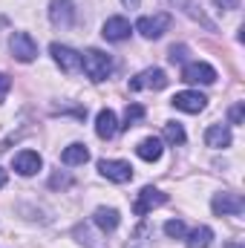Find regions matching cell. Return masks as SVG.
Here are the masks:
<instances>
[{"label": "cell", "mask_w": 245, "mask_h": 248, "mask_svg": "<svg viewBox=\"0 0 245 248\" xmlns=\"http://www.w3.org/2000/svg\"><path fill=\"white\" fill-rule=\"evenodd\" d=\"M81 69L87 72L90 81H104L110 72H113V58L101 49H87L81 55Z\"/></svg>", "instance_id": "1"}, {"label": "cell", "mask_w": 245, "mask_h": 248, "mask_svg": "<svg viewBox=\"0 0 245 248\" xmlns=\"http://www.w3.org/2000/svg\"><path fill=\"white\" fill-rule=\"evenodd\" d=\"M170 23H173V17L168 15V12H159V15H147V17H138V23H136V32L141 35V38H147V41H159L168 29H170Z\"/></svg>", "instance_id": "2"}, {"label": "cell", "mask_w": 245, "mask_h": 248, "mask_svg": "<svg viewBox=\"0 0 245 248\" xmlns=\"http://www.w3.org/2000/svg\"><path fill=\"white\" fill-rule=\"evenodd\" d=\"M168 202V193H162L159 187H141L138 190V196H136V202H133V214L136 217H147L153 208H159V205H165Z\"/></svg>", "instance_id": "3"}, {"label": "cell", "mask_w": 245, "mask_h": 248, "mask_svg": "<svg viewBox=\"0 0 245 248\" xmlns=\"http://www.w3.org/2000/svg\"><path fill=\"white\" fill-rule=\"evenodd\" d=\"M9 49H12V55L20 63H32L38 58V44H35L32 35H26V32H15L12 41H9Z\"/></svg>", "instance_id": "4"}, {"label": "cell", "mask_w": 245, "mask_h": 248, "mask_svg": "<svg viewBox=\"0 0 245 248\" xmlns=\"http://www.w3.org/2000/svg\"><path fill=\"white\" fill-rule=\"evenodd\" d=\"M98 173L104 176V179H110V182H130L133 179V168H130V162H122V159H101L98 162Z\"/></svg>", "instance_id": "5"}, {"label": "cell", "mask_w": 245, "mask_h": 248, "mask_svg": "<svg viewBox=\"0 0 245 248\" xmlns=\"http://www.w3.org/2000/svg\"><path fill=\"white\" fill-rule=\"evenodd\" d=\"M211 208H214L216 217H240L245 211V199L240 193H216Z\"/></svg>", "instance_id": "6"}, {"label": "cell", "mask_w": 245, "mask_h": 248, "mask_svg": "<svg viewBox=\"0 0 245 248\" xmlns=\"http://www.w3.org/2000/svg\"><path fill=\"white\" fill-rule=\"evenodd\" d=\"M168 75L165 69H144L136 78H130V90H165L168 87Z\"/></svg>", "instance_id": "7"}, {"label": "cell", "mask_w": 245, "mask_h": 248, "mask_svg": "<svg viewBox=\"0 0 245 248\" xmlns=\"http://www.w3.org/2000/svg\"><path fill=\"white\" fill-rule=\"evenodd\" d=\"M182 81H187V84H214V81H216V69H214L211 63H205V61L184 63Z\"/></svg>", "instance_id": "8"}, {"label": "cell", "mask_w": 245, "mask_h": 248, "mask_svg": "<svg viewBox=\"0 0 245 248\" xmlns=\"http://www.w3.org/2000/svg\"><path fill=\"white\" fill-rule=\"evenodd\" d=\"M49 52H52V58L55 63L61 66L63 72H81V52H75L72 46H61V44H52L49 46Z\"/></svg>", "instance_id": "9"}, {"label": "cell", "mask_w": 245, "mask_h": 248, "mask_svg": "<svg viewBox=\"0 0 245 248\" xmlns=\"http://www.w3.org/2000/svg\"><path fill=\"white\" fill-rule=\"evenodd\" d=\"M205 104H208V98L202 93H193V90H184V93L173 95V107L182 110V113H202Z\"/></svg>", "instance_id": "10"}, {"label": "cell", "mask_w": 245, "mask_h": 248, "mask_svg": "<svg viewBox=\"0 0 245 248\" xmlns=\"http://www.w3.org/2000/svg\"><path fill=\"white\" fill-rule=\"evenodd\" d=\"M130 32H133V29H130V20H127V17H119V15H116V17H107V23L101 26V35H104L107 41H113V44L127 41Z\"/></svg>", "instance_id": "11"}, {"label": "cell", "mask_w": 245, "mask_h": 248, "mask_svg": "<svg viewBox=\"0 0 245 248\" xmlns=\"http://www.w3.org/2000/svg\"><path fill=\"white\" fill-rule=\"evenodd\" d=\"M49 20L61 29H69L72 20H75V9H72V0H52L49 3Z\"/></svg>", "instance_id": "12"}, {"label": "cell", "mask_w": 245, "mask_h": 248, "mask_svg": "<svg viewBox=\"0 0 245 248\" xmlns=\"http://www.w3.org/2000/svg\"><path fill=\"white\" fill-rule=\"evenodd\" d=\"M12 165H15V170H17L20 176H35V173L41 170L44 162H41V156H38L35 150H20V153L15 156Z\"/></svg>", "instance_id": "13"}, {"label": "cell", "mask_w": 245, "mask_h": 248, "mask_svg": "<svg viewBox=\"0 0 245 248\" xmlns=\"http://www.w3.org/2000/svg\"><path fill=\"white\" fill-rule=\"evenodd\" d=\"M205 144H208V147H216V150L231 147V130H228L225 124H211V127L205 130Z\"/></svg>", "instance_id": "14"}, {"label": "cell", "mask_w": 245, "mask_h": 248, "mask_svg": "<svg viewBox=\"0 0 245 248\" xmlns=\"http://www.w3.org/2000/svg\"><path fill=\"white\" fill-rule=\"evenodd\" d=\"M95 133H98V139H113L116 133H119V122H116V113L107 107V110H101L98 116H95Z\"/></svg>", "instance_id": "15"}, {"label": "cell", "mask_w": 245, "mask_h": 248, "mask_svg": "<svg viewBox=\"0 0 245 248\" xmlns=\"http://www.w3.org/2000/svg\"><path fill=\"white\" fill-rule=\"evenodd\" d=\"M92 222H95L101 231H116L119 222H122V217H119L116 208H98V211L92 214Z\"/></svg>", "instance_id": "16"}, {"label": "cell", "mask_w": 245, "mask_h": 248, "mask_svg": "<svg viewBox=\"0 0 245 248\" xmlns=\"http://www.w3.org/2000/svg\"><path fill=\"white\" fill-rule=\"evenodd\" d=\"M136 153H138V159H144V162H156V159H162V141L159 139H141L138 141V147H136Z\"/></svg>", "instance_id": "17"}, {"label": "cell", "mask_w": 245, "mask_h": 248, "mask_svg": "<svg viewBox=\"0 0 245 248\" xmlns=\"http://www.w3.org/2000/svg\"><path fill=\"white\" fill-rule=\"evenodd\" d=\"M87 159H90V150H87V144H69V147L61 153V162H63V165H69V168H75V165H84Z\"/></svg>", "instance_id": "18"}, {"label": "cell", "mask_w": 245, "mask_h": 248, "mask_svg": "<svg viewBox=\"0 0 245 248\" xmlns=\"http://www.w3.org/2000/svg\"><path fill=\"white\" fill-rule=\"evenodd\" d=\"M184 237H187V248H208L211 240H214V231H211L208 225H199V228H193V231L184 234Z\"/></svg>", "instance_id": "19"}, {"label": "cell", "mask_w": 245, "mask_h": 248, "mask_svg": "<svg viewBox=\"0 0 245 248\" xmlns=\"http://www.w3.org/2000/svg\"><path fill=\"white\" fill-rule=\"evenodd\" d=\"M144 119V107L141 104H127V110H124V122L119 124L122 130H130V127H136V124Z\"/></svg>", "instance_id": "20"}, {"label": "cell", "mask_w": 245, "mask_h": 248, "mask_svg": "<svg viewBox=\"0 0 245 248\" xmlns=\"http://www.w3.org/2000/svg\"><path fill=\"white\" fill-rule=\"evenodd\" d=\"M165 139H168L170 144H184V139H187V136H184V127L179 122H168L165 124Z\"/></svg>", "instance_id": "21"}, {"label": "cell", "mask_w": 245, "mask_h": 248, "mask_svg": "<svg viewBox=\"0 0 245 248\" xmlns=\"http://www.w3.org/2000/svg\"><path fill=\"white\" fill-rule=\"evenodd\" d=\"M165 234H168L170 240H184V234H187V231H184V222L182 219H168V222H165Z\"/></svg>", "instance_id": "22"}, {"label": "cell", "mask_w": 245, "mask_h": 248, "mask_svg": "<svg viewBox=\"0 0 245 248\" xmlns=\"http://www.w3.org/2000/svg\"><path fill=\"white\" fill-rule=\"evenodd\" d=\"M228 116H231V124H243L245 122V104H243V101H237V104L231 107V113H228Z\"/></svg>", "instance_id": "23"}, {"label": "cell", "mask_w": 245, "mask_h": 248, "mask_svg": "<svg viewBox=\"0 0 245 248\" xmlns=\"http://www.w3.org/2000/svg\"><path fill=\"white\" fill-rule=\"evenodd\" d=\"M168 58H170V61H173V63H182L184 58H187V46H173Z\"/></svg>", "instance_id": "24"}, {"label": "cell", "mask_w": 245, "mask_h": 248, "mask_svg": "<svg viewBox=\"0 0 245 248\" xmlns=\"http://www.w3.org/2000/svg\"><path fill=\"white\" fill-rule=\"evenodd\" d=\"M9 90H12V78H9L6 72H0V104H3V98H6Z\"/></svg>", "instance_id": "25"}, {"label": "cell", "mask_w": 245, "mask_h": 248, "mask_svg": "<svg viewBox=\"0 0 245 248\" xmlns=\"http://www.w3.org/2000/svg\"><path fill=\"white\" fill-rule=\"evenodd\" d=\"M49 185L52 187H69L72 185V179H69V176H61V173H55V176L49 179Z\"/></svg>", "instance_id": "26"}, {"label": "cell", "mask_w": 245, "mask_h": 248, "mask_svg": "<svg viewBox=\"0 0 245 248\" xmlns=\"http://www.w3.org/2000/svg\"><path fill=\"white\" fill-rule=\"evenodd\" d=\"M124 6H127V9H138V3H141V0H122Z\"/></svg>", "instance_id": "27"}, {"label": "cell", "mask_w": 245, "mask_h": 248, "mask_svg": "<svg viewBox=\"0 0 245 248\" xmlns=\"http://www.w3.org/2000/svg\"><path fill=\"white\" fill-rule=\"evenodd\" d=\"M216 3H219V6H222V3H225V6H231V9H237V6H240V3H237V0H216Z\"/></svg>", "instance_id": "28"}, {"label": "cell", "mask_w": 245, "mask_h": 248, "mask_svg": "<svg viewBox=\"0 0 245 248\" xmlns=\"http://www.w3.org/2000/svg\"><path fill=\"white\" fill-rule=\"evenodd\" d=\"M6 185V170H3V168H0V187Z\"/></svg>", "instance_id": "29"}, {"label": "cell", "mask_w": 245, "mask_h": 248, "mask_svg": "<svg viewBox=\"0 0 245 248\" xmlns=\"http://www.w3.org/2000/svg\"><path fill=\"white\" fill-rule=\"evenodd\" d=\"M225 248H243V246L240 243H231V246H225Z\"/></svg>", "instance_id": "30"}]
</instances>
